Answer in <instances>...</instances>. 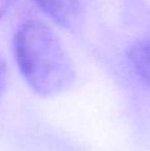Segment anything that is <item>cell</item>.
Returning a JSON list of instances; mask_svg holds the SVG:
<instances>
[{"mask_svg": "<svg viewBox=\"0 0 150 151\" xmlns=\"http://www.w3.org/2000/svg\"><path fill=\"white\" fill-rule=\"evenodd\" d=\"M8 83V69L7 64L3 60V57H0V94L5 90Z\"/></svg>", "mask_w": 150, "mask_h": 151, "instance_id": "cell-4", "label": "cell"}, {"mask_svg": "<svg viewBox=\"0 0 150 151\" xmlns=\"http://www.w3.org/2000/svg\"><path fill=\"white\" fill-rule=\"evenodd\" d=\"M16 63L35 93L55 97L66 91L76 80L68 53L52 29L40 21H27L13 40Z\"/></svg>", "mask_w": 150, "mask_h": 151, "instance_id": "cell-1", "label": "cell"}, {"mask_svg": "<svg viewBox=\"0 0 150 151\" xmlns=\"http://www.w3.org/2000/svg\"><path fill=\"white\" fill-rule=\"evenodd\" d=\"M129 61L137 77L150 86V37L137 40L130 47Z\"/></svg>", "mask_w": 150, "mask_h": 151, "instance_id": "cell-3", "label": "cell"}, {"mask_svg": "<svg viewBox=\"0 0 150 151\" xmlns=\"http://www.w3.org/2000/svg\"><path fill=\"white\" fill-rule=\"evenodd\" d=\"M12 3L13 0H0V20H3V17L7 15Z\"/></svg>", "mask_w": 150, "mask_h": 151, "instance_id": "cell-5", "label": "cell"}, {"mask_svg": "<svg viewBox=\"0 0 150 151\" xmlns=\"http://www.w3.org/2000/svg\"><path fill=\"white\" fill-rule=\"evenodd\" d=\"M39 8L61 28L76 29L81 23L80 0H35Z\"/></svg>", "mask_w": 150, "mask_h": 151, "instance_id": "cell-2", "label": "cell"}]
</instances>
